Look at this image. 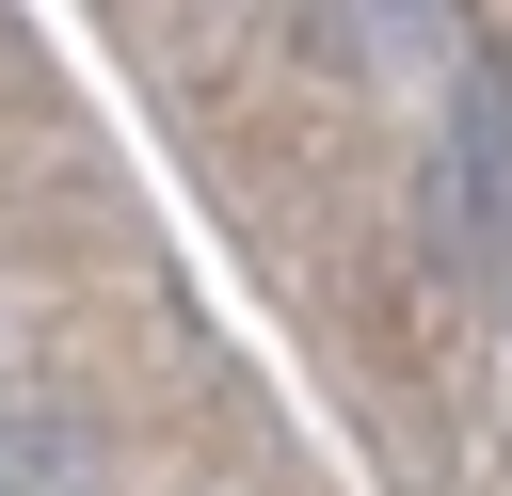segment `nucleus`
I'll return each mask as SVG.
<instances>
[{"label":"nucleus","instance_id":"1","mask_svg":"<svg viewBox=\"0 0 512 496\" xmlns=\"http://www.w3.org/2000/svg\"><path fill=\"white\" fill-rule=\"evenodd\" d=\"M448 256L512 288V64L496 48H464L448 80Z\"/></svg>","mask_w":512,"mask_h":496},{"label":"nucleus","instance_id":"2","mask_svg":"<svg viewBox=\"0 0 512 496\" xmlns=\"http://www.w3.org/2000/svg\"><path fill=\"white\" fill-rule=\"evenodd\" d=\"M0 480H48V496H64V480H80V432H48V416H0Z\"/></svg>","mask_w":512,"mask_h":496}]
</instances>
